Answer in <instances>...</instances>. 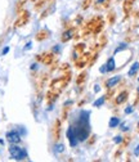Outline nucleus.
<instances>
[{
    "mask_svg": "<svg viewBox=\"0 0 139 162\" xmlns=\"http://www.w3.org/2000/svg\"><path fill=\"white\" fill-rule=\"evenodd\" d=\"M9 153H10L12 158H13V160H17V161H22V160H26V158H27V152H26L23 148L17 147V145H14V144L10 145Z\"/></svg>",
    "mask_w": 139,
    "mask_h": 162,
    "instance_id": "1",
    "label": "nucleus"
},
{
    "mask_svg": "<svg viewBox=\"0 0 139 162\" xmlns=\"http://www.w3.org/2000/svg\"><path fill=\"white\" fill-rule=\"evenodd\" d=\"M67 139L71 144V147H76L79 143V139L76 136V131H75V126H70L67 130Z\"/></svg>",
    "mask_w": 139,
    "mask_h": 162,
    "instance_id": "2",
    "label": "nucleus"
},
{
    "mask_svg": "<svg viewBox=\"0 0 139 162\" xmlns=\"http://www.w3.org/2000/svg\"><path fill=\"white\" fill-rule=\"evenodd\" d=\"M6 140H8L10 144H17L21 142V136L17 131H9V132H6Z\"/></svg>",
    "mask_w": 139,
    "mask_h": 162,
    "instance_id": "3",
    "label": "nucleus"
},
{
    "mask_svg": "<svg viewBox=\"0 0 139 162\" xmlns=\"http://www.w3.org/2000/svg\"><path fill=\"white\" fill-rule=\"evenodd\" d=\"M28 17H30V14H28V12H23L22 14H19V17L18 19L16 21V27H21V26H23L26 22L28 21Z\"/></svg>",
    "mask_w": 139,
    "mask_h": 162,
    "instance_id": "4",
    "label": "nucleus"
},
{
    "mask_svg": "<svg viewBox=\"0 0 139 162\" xmlns=\"http://www.w3.org/2000/svg\"><path fill=\"white\" fill-rule=\"evenodd\" d=\"M61 136V121L57 120L54 126H53V139L54 140H58Z\"/></svg>",
    "mask_w": 139,
    "mask_h": 162,
    "instance_id": "5",
    "label": "nucleus"
},
{
    "mask_svg": "<svg viewBox=\"0 0 139 162\" xmlns=\"http://www.w3.org/2000/svg\"><path fill=\"white\" fill-rule=\"evenodd\" d=\"M128 97H129V94H128V91H121L117 97H116V99H115V103L117 106H120V104H122V103H125L126 100H128Z\"/></svg>",
    "mask_w": 139,
    "mask_h": 162,
    "instance_id": "6",
    "label": "nucleus"
},
{
    "mask_svg": "<svg viewBox=\"0 0 139 162\" xmlns=\"http://www.w3.org/2000/svg\"><path fill=\"white\" fill-rule=\"evenodd\" d=\"M134 2H135V0H125V2H124L122 9H124V12H125V14H126V16H128V14L130 13L131 8H133V4H134Z\"/></svg>",
    "mask_w": 139,
    "mask_h": 162,
    "instance_id": "7",
    "label": "nucleus"
},
{
    "mask_svg": "<svg viewBox=\"0 0 139 162\" xmlns=\"http://www.w3.org/2000/svg\"><path fill=\"white\" fill-rule=\"evenodd\" d=\"M40 61H43V63L45 64H50L52 63V61L54 59V55L53 54H41L40 57H38Z\"/></svg>",
    "mask_w": 139,
    "mask_h": 162,
    "instance_id": "8",
    "label": "nucleus"
},
{
    "mask_svg": "<svg viewBox=\"0 0 139 162\" xmlns=\"http://www.w3.org/2000/svg\"><path fill=\"white\" fill-rule=\"evenodd\" d=\"M72 38H74V30L72 28H70V30L64 31L63 35H62V43H67L68 40H71Z\"/></svg>",
    "mask_w": 139,
    "mask_h": 162,
    "instance_id": "9",
    "label": "nucleus"
},
{
    "mask_svg": "<svg viewBox=\"0 0 139 162\" xmlns=\"http://www.w3.org/2000/svg\"><path fill=\"white\" fill-rule=\"evenodd\" d=\"M85 50V45L84 44H76L75 45V58H77L79 55H81Z\"/></svg>",
    "mask_w": 139,
    "mask_h": 162,
    "instance_id": "10",
    "label": "nucleus"
},
{
    "mask_svg": "<svg viewBox=\"0 0 139 162\" xmlns=\"http://www.w3.org/2000/svg\"><path fill=\"white\" fill-rule=\"evenodd\" d=\"M120 80H121V77H120V76H115V77L109 79V80L107 81V83H106V86H107V87H113L116 84L119 83Z\"/></svg>",
    "mask_w": 139,
    "mask_h": 162,
    "instance_id": "11",
    "label": "nucleus"
},
{
    "mask_svg": "<svg viewBox=\"0 0 139 162\" xmlns=\"http://www.w3.org/2000/svg\"><path fill=\"white\" fill-rule=\"evenodd\" d=\"M48 35H49V32H48L47 30H41L38 35H36V40L41 41V40H44V39H47V38H48Z\"/></svg>",
    "mask_w": 139,
    "mask_h": 162,
    "instance_id": "12",
    "label": "nucleus"
},
{
    "mask_svg": "<svg viewBox=\"0 0 139 162\" xmlns=\"http://www.w3.org/2000/svg\"><path fill=\"white\" fill-rule=\"evenodd\" d=\"M106 70H107L108 72H111V71L115 70V59H113V58H109V61H108L107 64H106Z\"/></svg>",
    "mask_w": 139,
    "mask_h": 162,
    "instance_id": "13",
    "label": "nucleus"
},
{
    "mask_svg": "<svg viewBox=\"0 0 139 162\" xmlns=\"http://www.w3.org/2000/svg\"><path fill=\"white\" fill-rule=\"evenodd\" d=\"M85 80H86V72H83V73H80V75H79L77 80H76V84L77 85H83Z\"/></svg>",
    "mask_w": 139,
    "mask_h": 162,
    "instance_id": "14",
    "label": "nucleus"
},
{
    "mask_svg": "<svg viewBox=\"0 0 139 162\" xmlns=\"http://www.w3.org/2000/svg\"><path fill=\"white\" fill-rule=\"evenodd\" d=\"M119 124H120V120L117 117H112V119L109 120V128H116Z\"/></svg>",
    "mask_w": 139,
    "mask_h": 162,
    "instance_id": "15",
    "label": "nucleus"
},
{
    "mask_svg": "<svg viewBox=\"0 0 139 162\" xmlns=\"http://www.w3.org/2000/svg\"><path fill=\"white\" fill-rule=\"evenodd\" d=\"M138 67H139V63H135V64L133 66V67H131V70L129 71V76H133V75H134V73L137 72V70H138Z\"/></svg>",
    "mask_w": 139,
    "mask_h": 162,
    "instance_id": "16",
    "label": "nucleus"
},
{
    "mask_svg": "<svg viewBox=\"0 0 139 162\" xmlns=\"http://www.w3.org/2000/svg\"><path fill=\"white\" fill-rule=\"evenodd\" d=\"M115 18H116V17H115V13H109V14H108V22H109L111 25L115 22Z\"/></svg>",
    "mask_w": 139,
    "mask_h": 162,
    "instance_id": "17",
    "label": "nucleus"
},
{
    "mask_svg": "<svg viewBox=\"0 0 139 162\" xmlns=\"http://www.w3.org/2000/svg\"><path fill=\"white\" fill-rule=\"evenodd\" d=\"M103 102H104V98H100V99H98V100H96V102H94V107H98V106H102V104H103Z\"/></svg>",
    "mask_w": 139,
    "mask_h": 162,
    "instance_id": "18",
    "label": "nucleus"
},
{
    "mask_svg": "<svg viewBox=\"0 0 139 162\" xmlns=\"http://www.w3.org/2000/svg\"><path fill=\"white\" fill-rule=\"evenodd\" d=\"M62 151H63V145H62V144L57 145V149H55V152H62Z\"/></svg>",
    "mask_w": 139,
    "mask_h": 162,
    "instance_id": "19",
    "label": "nucleus"
},
{
    "mask_svg": "<svg viewBox=\"0 0 139 162\" xmlns=\"http://www.w3.org/2000/svg\"><path fill=\"white\" fill-rule=\"evenodd\" d=\"M8 51H9V48H5V49L3 50V54H6V53H8Z\"/></svg>",
    "mask_w": 139,
    "mask_h": 162,
    "instance_id": "20",
    "label": "nucleus"
},
{
    "mask_svg": "<svg viewBox=\"0 0 139 162\" xmlns=\"http://www.w3.org/2000/svg\"><path fill=\"white\" fill-rule=\"evenodd\" d=\"M138 131H139V124H138Z\"/></svg>",
    "mask_w": 139,
    "mask_h": 162,
    "instance_id": "21",
    "label": "nucleus"
}]
</instances>
